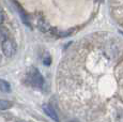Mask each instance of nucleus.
Returning a JSON list of instances; mask_svg holds the SVG:
<instances>
[{
    "mask_svg": "<svg viewBox=\"0 0 123 122\" xmlns=\"http://www.w3.org/2000/svg\"><path fill=\"white\" fill-rule=\"evenodd\" d=\"M2 45V51H3L4 56L8 58L12 57V56L15 54V50H16V44L13 40H6L3 43L1 44Z\"/></svg>",
    "mask_w": 123,
    "mask_h": 122,
    "instance_id": "2",
    "label": "nucleus"
},
{
    "mask_svg": "<svg viewBox=\"0 0 123 122\" xmlns=\"http://www.w3.org/2000/svg\"><path fill=\"white\" fill-rule=\"evenodd\" d=\"M27 78H28V80H29L30 85H32L33 87H37V88H42L44 85L43 76L40 74L37 69H35L33 67H30V70L28 71Z\"/></svg>",
    "mask_w": 123,
    "mask_h": 122,
    "instance_id": "1",
    "label": "nucleus"
},
{
    "mask_svg": "<svg viewBox=\"0 0 123 122\" xmlns=\"http://www.w3.org/2000/svg\"><path fill=\"white\" fill-rule=\"evenodd\" d=\"M3 20H4V15H3V12H2L1 10H0V25L3 23Z\"/></svg>",
    "mask_w": 123,
    "mask_h": 122,
    "instance_id": "8",
    "label": "nucleus"
},
{
    "mask_svg": "<svg viewBox=\"0 0 123 122\" xmlns=\"http://www.w3.org/2000/svg\"><path fill=\"white\" fill-rule=\"evenodd\" d=\"M43 109H44V111L46 112L47 116H49L51 119H53V120H55V121H58L59 120L58 115H57V112L55 111V109H54L53 107L50 106V105H44Z\"/></svg>",
    "mask_w": 123,
    "mask_h": 122,
    "instance_id": "3",
    "label": "nucleus"
},
{
    "mask_svg": "<svg viewBox=\"0 0 123 122\" xmlns=\"http://www.w3.org/2000/svg\"><path fill=\"white\" fill-rule=\"evenodd\" d=\"M44 64L45 65H49V64H50V58H49L48 56H47V57L44 59Z\"/></svg>",
    "mask_w": 123,
    "mask_h": 122,
    "instance_id": "7",
    "label": "nucleus"
},
{
    "mask_svg": "<svg viewBox=\"0 0 123 122\" xmlns=\"http://www.w3.org/2000/svg\"><path fill=\"white\" fill-rule=\"evenodd\" d=\"M0 62H1V56H0Z\"/></svg>",
    "mask_w": 123,
    "mask_h": 122,
    "instance_id": "9",
    "label": "nucleus"
},
{
    "mask_svg": "<svg viewBox=\"0 0 123 122\" xmlns=\"http://www.w3.org/2000/svg\"><path fill=\"white\" fill-rule=\"evenodd\" d=\"M0 90L2 92H10L11 91V85L8 81L3 80V79H0Z\"/></svg>",
    "mask_w": 123,
    "mask_h": 122,
    "instance_id": "5",
    "label": "nucleus"
},
{
    "mask_svg": "<svg viewBox=\"0 0 123 122\" xmlns=\"http://www.w3.org/2000/svg\"><path fill=\"white\" fill-rule=\"evenodd\" d=\"M9 39V30L6 27H0V44Z\"/></svg>",
    "mask_w": 123,
    "mask_h": 122,
    "instance_id": "4",
    "label": "nucleus"
},
{
    "mask_svg": "<svg viewBox=\"0 0 123 122\" xmlns=\"http://www.w3.org/2000/svg\"><path fill=\"white\" fill-rule=\"evenodd\" d=\"M12 107V103L6 100H0V110H6Z\"/></svg>",
    "mask_w": 123,
    "mask_h": 122,
    "instance_id": "6",
    "label": "nucleus"
}]
</instances>
